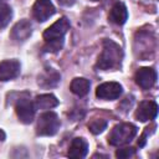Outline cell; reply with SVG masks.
Returning <instances> with one entry per match:
<instances>
[{"label":"cell","mask_w":159,"mask_h":159,"mask_svg":"<svg viewBox=\"0 0 159 159\" xmlns=\"http://www.w3.org/2000/svg\"><path fill=\"white\" fill-rule=\"evenodd\" d=\"M12 17V10L9 5L6 4H1L0 2V29H4L5 26H7V24L10 22Z\"/></svg>","instance_id":"17"},{"label":"cell","mask_w":159,"mask_h":159,"mask_svg":"<svg viewBox=\"0 0 159 159\" xmlns=\"http://www.w3.org/2000/svg\"><path fill=\"white\" fill-rule=\"evenodd\" d=\"M60 119L55 112H45L37 119L36 133L41 137H50L55 135L60 128Z\"/></svg>","instance_id":"3"},{"label":"cell","mask_w":159,"mask_h":159,"mask_svg":"<svg viewBox=\"0 0 159 159\" xmlns=\"http://www.w3.org/2000/svg\"><path fill=\"white\" fill-rule=\"evenodd\" d=\"M63 46V40H53V41H46L45 51L48 52H57L62 48Z\"/></svg>","instance_id":"19"},{"label":"cell","mask_w":159,"mask_h":159,"mask_svg":"<svg viewBox=\"0 0 159 159\" xmlns=\"http://www.w3.org/2000/svg\"><path fill=\"white\" fill-rule=\"evenodd\" d=\"M68 29H70V21L66 17H61L43 31V39L46 41L63 40V36L66 35Z\"/></svg>","instance_id":"4"},{"label":"cell","mask_w":159,"mask_h":159,"mask_svg":"<svg viewBox=\"0 0 159 159\" xmlns=\"http://www.w3.org/2000/svg\"><path fill=\"white\" fill-rule=\"evenodd\" d=\"M34 104L37 109H51L58 106V99L51 93H43L35 98Z\"/></svg>","instance_id":"15"},{"label":"cell","mask_w":159,"mask_h":159,"mask_svg":"<svg viewBox=\"0 0 159 159\" xmlns=\"http://www.w3.org/2000/svg\"><path fill=\"white\" fill-rule=\"evenodd\" d=\"M20 75V62L17 60H4L0 62V81L6 82Z\"/></svg>","instance_id":"10"},{"label":"cell","mask_w":159,"mask_h":159,"mask_svg":"<svg viewBox=\"0 0 159 159\" xmlns=\"http://www.w3.org/2000/svg\"><path fill=\"white\" fill-rule=\"evenodd\" d=\"M55 12L56 9L51 0H36L32 6V15L39 22H45Z\"/></svg>","instance_id":"7"},{"label":"cell","mask_w":159,"mask_h":159,"mask_svg":"<svg viewBox=\"0 0 159 159\" xmlns=\"http://www.w3.org/2000/svg\"><path fill=\"white\" fill-rule=\"evenodd\" d=\"M88 152V144L83 138H75L71 142V145L68 148L67 155L72 159H81L87 155Z\"/></svg>","instance_id":"13"},{"label":"cell","mask_w":159,"mask_h":159,"mask_svg":"<svg viewBox=\"0 0 159 159\" xmlns=\"http://www.w3.org/2000/svg\"><path fill=\"white\" fill-rule=\"evenodd\" d=\"M122 58H123V51L120 46L112 40H104L103 48L101 55L98 56L96 67L99 70L117 68L120 65Z\"/></svg>","instance_id":"1"},{"label":"cell","mask_w":159,"mask_h":159,"mask_svg":"<svg viewBox=\"0 0 159 159\" xmlns=\"http://www.w3.org/2000/svg\"><path fill=\"white\" fill-rule=\"evenodd\" d=\"M89 87H91V83L87 78H83V77H76L72 80L71 84H70V89L72 93H75L76 96H86L89 91Z\"/></svg>","instance_id":"16"},{"label":"cell","mask_w":159,"mask_h":159,"mask_svg":"<svg viewBox=\"0 0 159 159\" xmlns=\"http://www.w3.org/2000/svg\"><path fill=\"white\" fill-rule=\"evenodd\" d=\"M88 128H89L91 133H93V134H99V133H102V132L107 128V120H106V119H102V118L93 119V120L88 124Z\"/></svg>","instance_id":"18"},{"label":"cell","mask_w":159,"mask_h":159,"mask_svg":"<svg viewBox=\"0 0 159 159\" xmlns=\"http://www.w3.org/2000/svg\"><path fill=\"white\" fill-rule=\"evenodd\" d=\"M57 1L62 6H72L76 2V0H57Z\"/></svg>","instance_id":"21"},{"label":"cell","mask_w":159,"mask_h":159,"mask_svg":"<svg viewBox=\"0 0 159 159\" xmlns=\"http://www.w3.org/2000/svg\"><path fill=\"white\" fill-rule=\"evenodd\" d=\"M135 153V149L132 148V147H125V148H120L116 152V157L119 158V159H127V158H130L133 157Z\"/></svg>","instance_id":"20"},{"label":"cell","mask_w":159,"mask_h":159,"mask_svg":"<svg viewBox=\"0 0 159 159\" xmlns=\"http://www.w3.org/2000/svg\"><path fill=\"white\" fill-rule=\"evenodd\" d=\"M32 34V27H31V24L30 21L27 20H20L19 22H16L14 25V27L11 29V32H10V36L14 41H17V42H21V41H25L27 40Z\"/></svg>","instance_id":"11"},{"label":"cell","mask_w":159,"mask_h":159,"mask_svg":"<svg viewBox=\"0 0 159 159\" xmlns=\"http://www.w3.org/2000/svg\"><path fill=\"white\" fill-rule=\"evenodd\" d=\"M61 80L60 73L53 68H45L37 77V83L42 88H52L58 84Z\"/></svg>","instance_id":"12"},{"label":"cell","mask_w":159,"mask_h":159,"mask_svg":"<svg viewBox=\"0 0 159 159\" xmlns=\"http://www.w3.org/2000/svg\"><path fill=\"white\" fill-rule=\"evenodd\" d=\"M135 83L143 88V89H149L155 84L157 81V72L152 67H142L135 72L134 76Z\"/></svg>","instance_id":"8"},{"label":"cell","mask_w":159,"mask_h":159,"mask_svg":"<svg viewBox=\"0 0 159 159\" xmlns=\"http://www.w3.org/2000/svg\"><path fill=\"white\" fill-rule=\"evenodd\" d=\"M137 134V127L132 123H119L114 125L108 135V143L113 147H119L129 143Z\"/></svg>","instance_id":"2"},{"label":"cell","mask_w":159,"mask_h":159,"mask_svg":"<svg viewBox=\"0 0 159 159\" xmlns=\"http://www.w3.org/2000/svg\"><path fill=\"white\" fill-rule=\"evenodd\" d=\"M158 104L154 101H143L139 103L135 111V118L140 122H148L157 117Z\"/></svg>","instance_id":"9"},{"label":"cell","mask_w":159,"mask_h":159,"mask_svg":"<svg viewBox=\"0 0 159 159\" xmlns=\"http://www.w3.org/2000/svg\"><path fill=\"white\" fill-rule=\"evenodd\" d=\"M92 1H99V0H92Z\"/></svg>","instance_id":"23"},{"label":"cell","mask_w":159,"mask_h":159,"mask_svg":"<svg viewBox=\"0 0 159 159\" xmlns=\"http://www.w3.org/2000/svg\"><path fill=\"white\" fill-rule=\"evenodd\" d=\"M5 137H6V135H5V132H4L2 129H0V142H2V140L5 139Z\"/></svg>","instance_id":"22"},{"label":"cell","mask_w":159,"mask_h":159,"mask_svg":"<svg viewBox=\"0 0 159 159\" xmlns=\"http://www.w3.org/2000/svg\"><path fill=\"white\" fill-rule=\"evenodd\" d=\"M15 111H16V114H17V118L20 119V122L29 124L34 120L36 107L29 98H20L16 102Z\"/></svg>","instance_id":"5"},{"label":"cell","mask_w":159,"mask_h":159,"mask_svg":"<svg viewBox=\"0 0 159 159\" xmlns=\"http://www.w3.org/2000/svg\"><path fill=\"white\" fill-rule=\"evenodd\" d=\"M128 19V11L123 2H116L108 15V20L116 25H123Z\"/></svg>","instance_id":"14"},{"label":"cell","mask_w":159,"mask_h":159,"mask_svg":"<svg viewBox=\"0 0 159 159\" xmlns=\"http://www.w3.org/2000/svg\"><path fill=\"white\" fill-rule=\"evenodd\" d=\"M122 92H123V88L118 82H104L97 87L96 96L99 99L113 101V99L119 98Z\"/></svg>","instance_id":"6"}]
</instances>
